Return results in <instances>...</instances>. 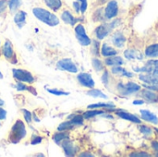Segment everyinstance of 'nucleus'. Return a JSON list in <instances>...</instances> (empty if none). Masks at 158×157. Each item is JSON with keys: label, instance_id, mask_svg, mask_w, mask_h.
I'll list each match as a JSON object with an SVG mask.
<instances>
[{"label": "nucleus", "instance_id": "1", "mask_svg": "<svg viewBox=\"0 0 158 157\" xmlns=\"http://www.w3.org/2000/svg\"><path fill=\"white\" fill-rule=\"evenodd\" d=\"M32 14L33 16L41 22L50 26V27H55L57 26L60 22V19L58 17L52 13L51 11L42 8V7H34L32 9Z\"/></svg>", "mask_w": 158, "mask_h": 157}, {"label": "nucleus", "instance_id": "2", "mask_svg": "<svg viewBox=\"0 0 158 157\" xmlns=\"http://www.w3.org/2000/svg\"><path fill=\"white\" fill-rule=\"evenodd\" d=\"M26 134L27 131H26L25 124L22 122V120L18 119L16 120L15 124L12 126L8 138L12 143H18L26 137Z\"/></svg>", "mask_w": 158, "mask_h": 157}, {"label": "nucleus", "instance_id": "3", "mask_svg": "<svg viewBox=\"0 0 158 157\" xmlns=\"http://www.w3.org/2000/svg\"><path fill=\"white\" fill-rule=\"evenodd\" d=\"M12 75L13 78L20 82L23 83H29L31 84L35 81V79L33 77V75L26 70V69H20V68H13L12 69Z\"/></svg>", "mask_w": 158, "mask_h": 157}, {"label": "nucleus", "instance_id": "4", "mask_svg": "<svg viewBox=\"0 0 158 157\" xmlns=\"http://www.w3.org/2000/svg\"><path fill=\"white\" fill-rule=\"evenodd\" d=\"M75 34H76V38H77L78 42L81 45L88 46L91 44L92 41L89 38V36L86 34V31H85L84 26L82 24H78L75 27Z\"/></svg>", "mask_w": 158, "mask_h": 157}, {"label": "nucleus", "instance_id": "5", "mask_svg": "<svg viewBox=\"0 0 158 157\" xmlns=\"http://www.w3.org/2000/svg\"><path fill=\"white\" fill-rule=\"evenodd\" d=\"M56 68L59 70L68 71V72H70V73H77L78 72L77 66L75 65V63L70 58H63V59H60L56 63Z\"/></svg>", "mask_w": 158, "mask_h": 157}, {"label": "nucleus", "instance_id": "6", "mask_svg": "<svg viewBox=\"0 0 158 157\" xmlns=\"http://www.w3.org/2000/svg\"><path fill=\"white\" fill-rule=\"evenodd\" d=\"M77 80L80 82V84L82 85L83 87L90 88V89H93L94 87V81L92 76L89 73L81 72V73L78 74Z\"/></svg>", "mask_w": 158, "mask_h": 157}, {"label": "nucleus", "instance_id": "7", "mask_svg": "<svg viewBox=\"0 0 158 157\" xmlns=\"http://www.w3.org/2000/svg\"><path fill=\"white\" fill-rule=\"evenodd\" d=\"M2 54L5 56L6 59H7L8 61H12V59L15 58L16 55L14 53V49H13V45L11 43V42L9 40H6L2 47Z\"/></svg>", "mask_w": 158, "mask_h": 157}, {"label": "nucleus", "instance_id": "8", "mask_svg": "<svg viewBox=\"0 0 158 157\" xmlns=\"http://www.w3.org/2000/svg\"><path fill=\"white\" fill-rule=\"evenodd\" d=\"M140 89H141V86L134 82H129L126 85H123V84L118 85V90L120 91L122 94H131V93L140 91Z\"/></svg>", "mask_w": 158, "mask_h": 157}, {"label": "nucleus", "instance_id": "9", "mask_svg": "<svg viewBox=\"0 0 158 157\" xmlns=\"http://www.w3.org/2000/svg\"><path fill=\"white\" fill-rule=\"evenodd\" d=\"M60 145L62 146V149H63V151L67 156H74L76 155L77 148L74 145V143L71 141H69V139L64 140Z\"/></svg>", "mask_w": 158, "mask_h": 157}, {"label": "nucleus", "instance_id": "10", "mask_svg": "<svg viewBox=\"0 0 158 157\" xmlns=\"http://www.w3.org/2000/svg\"><path fill=\"white\" fill-rule=\"evenodd\" d=\"M118 3H117L115 0L110 1V2L107 4L106 7V11H105L106 17L107 19L115 18V17L118 15Z\"/></svg>", "mask_w": 158, "mask_h": 157}, {"label": "nucleus", "instance_id": "11", "mask_svg": "<svg viewBox=\"0 0 158 157\" xmlns=\"http://www.w3.org/2000/svg\"><path fill=\"white\" fill-rule=\"evenodd\" d=\"M26 17H27V13L23 10H19L15 13L14 22L19 29L23 28L24 25L26 24Z\"/></svg>", "mask_w": 158, "mask_h": 157}, {"label": "nucleus", "instance_id": "12", "mask_svg": "<svg viewBox=\"0 0 158 157\" xmlns=\"http://www.w3.org/2000/svg\"><path fill=\"white\" fill-rule=\"evenodd\" d=\"M60 18L66 24H69V25H71V26H74L76 24V22H77V19H75V17L69 10H64L61 13Z\"/></svg>", "mask_w": 158, "mask_h": 157}, {"label": "nucleus", "instance_id": "13", "mask_svg": "<svg viewBox=\"0 0 158 157\" xmlns=\"http://www.w3.org/2000/svg\"><path fill=\"white\" fill-rule=\"evenodd\" d=\"M141 114H142V118L143 119H144L146 121H149V122H152L155 125L158 124L157 117L155 114H153L152 112H150L148 110H141Z\"/></svg>", "mask_w": 158, "mask_h": 157}, {"label": "nucleus", "instance_id": "14", "mask_svg": "<svg viewBox=\"0 0 158 157\" xmlns=\"http://www.w3.org/2000/svg\"><path fill=\"white\" fill-rule=\"evenodd\" d=\"M117 115L121 118H124L126 120H130L133 123H137V124H140L141 123V119L139 118H137L136 116L132 115V114H130V113H127V112H124V111H120V112H118Z\"/></svg>", "mask_w": 158, "mask_h": 157}, {"label": "nucleus", "instance_id": "15", "mask_svg": "<svg viewBox=\"0 0 158 157\" xmlns=\"http://www.w3.org/2000/svg\"><path fill=\"white\" fill-rule=\"evenodd\" d=\"M44 2L46 5V6L53 11H57L62 7L61 0H44Z\"/></svg>", "mask_w": 158, "mask_h": 157}, {"label": "nucleus", "instance_id": "16", "mask_svg": "<svg viewBox=\"0 0 158 157\" xmlns=\"http://www.w3.org/2000/svg\"><path fill=\"white\" fill-rule=\"evenodd\" d=\"M109 33V29L106 26L100 25L95 29V35L99 40H103Z\"/></svg>", "mask_w": 158, "mask_h": 157}, {"label": "nucleus", "instance_id": "17", "mask_svg": "<svg viewBox=\"0 0 158 157\" xmlns=\"http://www.w3.org/2000/svg\"><path fill=\"white\" fill-rule=\"evenodd\" d=\"M142 93H143L142 95L147 101H149L151 103H158V94L152 92V90H145Z\"/></svg>", "mask_w": 158, "mask_h": 157}, {"label": "nucleus", "instance_id": "18", "mask_svg": "<svg viewBox=\"0 0 158 157\" xmlns=\"http://www.w3.org/2000/svg\"><path fill=\"white\" fill-rule=\"evenodd\" d=\"M105 62L107 66H121L122 64H124V60L121 57L114 56L106 58Z\"/></svg>", "mask_w": 158, "mask_h": 157}, {"label": "nucleus", "instance_id": "19", "mask_svg": "<svg viewBox=\"0 0 158 157\" xmlns=\"http://www.w3.org/2000/svg\"><path fill=\"white\" fill-rule=\"evenodd\" d=\"M21 5H22V0H8L7 1V6L11 13H16Z\"/></svg>", "mask_w": 158, "mask_h": 157}, {"label": "nucleus", "instance_id": "20", "mask_svg": "<svg viewBox=\"0 0 158 157\" xmlns=\"http://www.w3.org/2000/svg\"><path fill=\"white\" fill-rule=\"evenodd\" d=\"M112 41H113V43L117 47H122L124 45V43H125L126 38L121 33H116V34H114V36L112 38Z\"/></svg>", "mask_w": 158, "mask_h": 157}, {"label": "nucleus", "instance_id": "21", "mask_svg": "<svg viewBox=\"0 0 158 157\" xmlns=\"http://www.w3.org/2000/svg\"><path fill=\"white\" fill-rule=\"evenodd\" d=\"M101 53L104 56H112L117 55V51L114 48L107 45L106 43L103 44V46L101 48Z\"/></svg>", "mask_w": 158, "mask_h": 157}, {"label": "nucleus", "instance_id": "22", "mask_svg": "<svg viewBox=\"0 0 158 157\" xmlns=\"http://www.w3.org/2000/svg\"><path fill=\"white\" fill-rule=\"evenodd\" d=\"M69 139V134L65 131H58L57 133H56L54 136H53V140L54 142L56 143V144H61V143L64 141V140H67Z\"/></svg>", "mask_w": 158, "mask_h": 157}, {"label": "nucleus", "instance_id": "23", "mask_svg": "<svg viewBox=\"0 0 158 157\" xmlns=\"http://www.w3.org/2000/svg\"><path fill=\"white\" fill-rule=\"evenodd\" d=\"M124 56L128 59H137V58L138 59H142L143 58L142 55L138 51L133 50V49H128V50H126L125 53H124Z\"/></svg>", "mask_w": 158, "mask_h": 157}, {"label": "nucleus", "instance_id": "24", "mask_svg": "<svg viewBox=\"0 0 158 157\" xmlns=\"http://www.w3.org/2000/svg\"><path fill=\"white\" fill-rule=\"evenodd\" d=\"M145 55L149 57H156L158 56V43L152 44L145 50Z\"/></svg>", "mask_w": 158, "mask_h": 157}, {"label": "nucleus", "instance_id": "25", "mask_svg": "<svg viewBox=\"0 0 158 157\" xmlns=\"http://www.w3.org/2000/svg\"><path fill=\"white\" fill-rule=\"evenodd\" d=\"M140 80L148 84H158V78L151 75H140Z\"/></svg>", "mask_w": 158, "mask_h": 157}, {"label": "nucleus", "instance_id": "26", "mask_svg": "<svg viewBox=\"0 0 158 157\" xmlns=\"http://www.w3.org/2000/svg\"><path fill=\"white\" fill-rule=\"evenodd\" d=\"M87 94L90 95V96H93V97H95V98H103V99H106L107 96L103 93L101 92L100 90H96V89H92L90 91L87 92Z\"/></svg>", "mask_w": 158, "mask_h": 157}, {"label": "nucleus", "instance_id": "27", "mask_svg": "<svg viewBox=\"0 0 158 157\" xmlns=\"http://www.w3.org/2000/svg\"><path fill=\"white\" fill-rule=\"evenodd\" d=\"M69 119L74 126L82 125L83 123V116L81 115H70V117H69Z\"/></svg>", "mask_w": 158, "mask_h": 157}, {"label": "nucleus", "instance_id": "28", "mask_svg": "<svg viewBox=\"0 0 158 157\" xmlns=\"http://www.w3.org/2000/svg\"><path fill=\"white\" fill-rule=\"evenodd\" d=\"M73 127H74V125L70 122V120H68V121L62 122V123L57 127V130H58V131H67V130H71Z\"/></svg>", "mask_w": 158, "mask_h": 157}, {"label": "nucleus", "instance_id": "29", "mask_svg": "<svg viewBox=\"0 0 158 157\" xmlns=\"http://www.w3.org/2000/svg\"><path fill=\"white\" fill-rule=\"evenodd\" d=\"M104 114L103 111H99V110H89V111H86L82 116H83V118H92L94 117H96L98 115H102Z\"/></svg>", "mask_w": 158, "mask_h": 157}, {"label": "nucleus", "instance_id": "30", "mask_svg": "<svg viewBox=\"0 0 158 157\" xmlns=\"http://www.w3.org/2000/svg\"><path fill=\"white\" fill-rule=\"evenodd\" d=\"M112 72H113L114 74H121V75H126V76H128V77H132V74H131V73L127 72L125 69L121 68L119 66H115V67L112 68Z\"/></svg>", "mask_w": 158, "mask_h": 157}, {"label": "nucleus", "instance_id": "31", "mask_svg": "<svg viewBox=\"0 0 158 157\" xmlns=\"http://www.w3.org/2000/svg\"><path fill=\"white\" fill-rule=\"evenodd\" d=\"M47 92L53 95H56V96H66V95L69 94V93H68V92L60 91L57 89H47Z\"/></svg>", "mask_w": 158, "mask_h": 157}, {"label": "nucleus", "instance_id": "32", "mask_svg": "<svg viewBox=\"0 0 158 157\" xmlns=\"http://www.w3.org/2000/svg\"><path fill=\"white\" fill-rule=\"evenodd\" d=\"M99 107H105V108H114L115 105L113 104H104V103H99V104H94L88 105V108H99Z\"/></svg>", "mask_w": 158, "mask_h": 157}, {"label": "nucleus", "instance_id": "33", "mask_svg": "<svg viewBox=\"0 0 158 157\" xmlns=\"http://www.w3.org/2000/svg\"><path fill=\"white\" fill-rule=\"evenodd\" d=\"M21 113L23 114V117H24L25 121H26L28 124H31V121H32V114H31V112H30V111L27 110V109L22 108V109H21Z\"/></svg>", "mask_w": 158, "mask_h": 157}, {"label": "nucleus", "instance_id": "34", "mask_svg": "<svg viewBox=\"0 0 158 157\" xmlns=\"http://www.w3.org/2000/svg\"><path fill=\"white\" fill-rule=\"evenodd\" d=\"M92 64H93L94 68L96 71H101V70L104 69V66H103L102 62H101L99 59H97V58H93Z\"/></svg>", "mask_w": 158, "mask_h": 157}, {"label": "nucleus", "instance_id": "35", "mask_svg": "<svg viewBox=\"0 0 158 157\" xmlns=\"http://www.w3.org/2000/svg\"><path fill=\"white\" fill-rule=\"evenodd\" d=\"M7 8V0H0V16L6 12Z\"/></svg>", "mask_w": 158, "mask_h": 157}, {"label": "nucleus", "instance_id": "36", "mask_svg": "<svg viewBox=\"0 0 158 157\" xmlns=\"http://www.w3.org/2000/svg\"><path fill=\"white\" fill-rule=\"evenodd\" d=\"M42 141H43V137L37 136V135H36V136H32V138H31V145H36V144L41 143Z\"/></svg>", "mask_w": 158, "mask_h": 157}, {"label": "nucleus", "instance_id": "37", "mask_svg": "<svg viewBox=\"0 0 158 157\" xmlns=\"http://www.w3.org/2000/svg\"><path fill=\"white\" fill-rule=\"evenodd\" d=\"M16 89H17V91H19V92H22V91H28V86L27 85H25L23 82H20V81H19L17 84H16Z\"/></svg>", "mask_w": 158, "mask_h": 157}, {"label": "nucleus", "instance_id": "38", "mask_svg": "<svg viewBox=\"0 0 158 157\" xmlns=\"http://www.w3.org/2000/svg\"><path fill=\"white\" fill-rule=\"evenodd\" d=\"M81 5V12L84 13L87 9V0H77Z\"/></svg>", "mask_w": 158, "mask_h": 157}, {"label": "nucleus", "instance_id": "39", "mask_svg": "<svg viewBox=\"0 0 158 157\" xmlns=\"http://www.w3.org/2000/svg\"><path fill=\"white\" fill-rule=\"evenodd\" d=\"M140 130L144 135H149L152 133V130L150 128H148L147 126H140Z\"/></svg>", "mask_w": 158, "mask_h": 157}, {"label": "nucleus", "instance_id": "40", "mask_svg": "<svg viewBox=\"0 0 158 157\" xmlns=\"http://www.w3.org/2000/svg\"><path fill=\"white\" fill-rule=\"evenodd\" d=\"M93 53L94 55H98L99 52V43L97 41H94L93 42Z\"/></svg>", "mask_w": 158, "mask_h": 157}, {"label": "nucleus", "instance_id": "41", "mask_svg": "<svg viewBox=\"0 0 158 157\" xmlns=\"http://www.w3.org/2000/svg\"><path fill=\"white\" fill-rule=\"evenodd\" d=\"M6 118V111L0 106V120H4Z\"/></svg>", "mask_w": 158, "mask_h": 157}, {"label": "nucleus", "instance_id": "42", "mask_svg": "<svg viewBox=\"0 0 158 157\" xmlns=\"http://www.w3.org/2000/svg\"><path fill=\"white\" fill-rule=\"evenodd\" d=\"M73 8L75 9V11L77 13H80L81 12V5H80V3L78 1L73 2Z\"/></svg>", "mask_w": 158, "mask_h": 157}, {"label": "nucleus", "instance_id": "43", "mask_svg": "<svg viewBox=\"0 0 158 157\" xmlns=\"http://www.w3.org/2000/svg\"><path fill=\"white\" fill-rule=\"evenodd\" d=\"M144 87H146L149 90H154V91H157L158 92V84H150V85H144Z\"/></svg>", "mask_w": 158, "mask_h": 157}, {"label": "nucleus", "instance_id": "44", "mask_svg": "<svg viewBox=\"0 0 158 157\" xmlns=\"http://www.w3.org/2000/svg\"><path fill=\"white\" fill-rule=\"evenodd\" d=\"M102 81L105 83V84H107L108 82V73L107 72H105L102 76Z\"/></svg>", "mask_w": 158, "mask_h": 157}, {"label": "nucleus", "instance_id": "45", "mask_svg": "<svg viewBox=\"0 0 158 157\" xmlns=\"http://www.w3.org/2000/svg\"><path fill=\"white\" fill-rule=\"evenodd\" d=\"M28 91L30 92V93H31L33 95H36L37 94V92H36V90L32 87V86H28Z\"/></svg>", "mask_w": 158, "mask_h": 157}, {"label": "nucleus", "instance_id": "46", "mask_svg": "<svg viewBox=\"0 0 158 157\" xmlns=\"http://www.w3.org/2000/svg\"><path fill=\"white\" fill-rule=\"evenodd\" d=\"M131 156H149V155L146 153H141V154H132L131 155Z\"/></svg>", "mask_w": 158, "mask_h": 157}, {"label": "nucleus", "instance_id": "47", "mask_svg": "<svg viewBox=\"0 0 158 157\" xmlns=\"http://www.w3.org/2000/svg\"><path fill=\"white\" fill-rule=\"evenodd\" d=\"M147 65L149 66H156V67H158V60H152V61H149L147 63Z\"/></svg>", "mask_w": 158, "mask_h": 157}, {"label": "nucleus", "instance_id": "48", "mask_svg": "<svg viewBox=\"0 0 158 157\" xmlns=\"http://www.w3.org/2000/svg\"><path fill=\"white\" fill-rule=\"evenodd\" d=\"M152 147H153L156 152H158V142H153V143H152Z\"/></svg>", "mask_w": 158, "mask_h": 157}, {"label": "nucleus", "instance_id": "49", "mask_svg": "<svg viewBox=\"0 0 158 157\" xmlns=\"http://www.w3.org/2000/svg\"><path fill=\"white\" fill-rule=\"evenodd\" d=\"M153 71H154V72H153V73H154V76H156V78H158V67H156L155 69H154Z\"/></svg>", "mask_w": 158, "mask_h": 157}, {"label": "nucleus", "instance_id": "50", "mask_svg": "<svg viewBox=\"0 0 158 157\" xmlns=\"http://www.w3.org/2000/svg\"><path fill=\"white\" fill-rule=\"evenodd\" d=\"M80 156H90V157H92V156H94L93 155H91V154H88V153H82V154H81L80 155Z\"/></svg>", "mask_w": 158, "mask_h": 157}, {"label": "nucleus", "instance_id": "51", "mask_svg": "<svg viewBox=\"0 0 158 157\" xmlns=\"http://www.w3.org/2000/svg\"><path fill=\"white\" fill-rule=\"evenodd\" d=\"M143 103H144V102H143V101H141V100H136V101L133 102L134 105H143Z\"/></svg>", "mask_w": 158, "mask_h": 157}, {"label": "nucleus", "instance_id": "52", "mask_svg": "<svg viewBox=\"0 0 158 157\" xmlns=\"http://www.w3.org/2000/svg\"><path fill=\"white\" fill-rule=\"evenodd\" d=\"M2 105H4V101H3V99L0 98V106H2Z\"/></svg>", "mask_w": 158, "mask_h": 157}, {"label": "nucleus", "instance_id": "53", "mask_svg": "<svg viewBox=\"0 0 158 157\" xmlns=\"http://www.w3.org/2000/svg\"><path fill=\"white\" fill-rule=\"evenodd\" d=\"M4 78V76H3V74H2V72L0 71V80H2Z\"/></svg>", "mask_w": 158, "mask_h": 157}, {"label": "nucleus", "instance_id": "54", "mask_svg": "<svg viewBox=\"0 0 158 157\" xmlns=\"http://www.w3.org/2000/svg\"><path fill=\"white\" fill-rule=\"evenodd\" d=\"M156 132L158 133V129H156Z\"/></svg>", "mask_w": 158, "mask_h": 157}, {"label": "nucleus", "instance_id": "55", "mask_svg": "<svg viewBox=\"0 0 158 157\" xmlns=\"http://www.w3.org/2000/svg\"><path fill=\"white\" fill-rule=\"evenodd\" d=\"M0 46H1V42H0Z\"/></svg>", "mask_w": 158, "mask_h": 157}]
</instances>
